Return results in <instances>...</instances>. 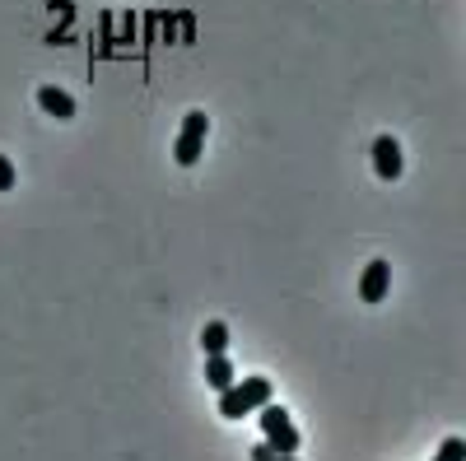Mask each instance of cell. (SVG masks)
Returning a JSON list of instances; mask_svg holds the SVG:
<instances>
[{
	"instance_id": "6da1fadb",
	"label": "cell",
	"mask_w": 466,
	"mask_h": 461,
	"mask_svg": "<svg viewBox=\"0 0 466 461\" xmlns=\"http://www.w3.org/2000/svg\"><path fill=\"white\" fill-rule=\"evenodd\" d=\"M270 396H276L270 377H243V382H233V387L219 392V415H224V419H243V415L261 410Z\"/></svg>"
},
{
	"instance_id": "7a4b0ae2",
	"label": "cell",
	"mask_w": 466,
	"mask_h": 461,
	"mask_svg": "<svg viewBox=\"0 0 466 461\" xmlns=\"http://www.w3.org/2000/svg\"><path fill=\"white\" fill-rule=\"evenodd\" d=\"M261 429H266V443L276 447L280 456H289V452H299V429H294V419H289V410H280L276 401H266L261 410Z\"/></svg>"
},
{
	"instance_id": "3957f363",
	"label": "cell",
	"mask_w": 466,
	"mask_h": 461,
	"mask_svg": "<svg viewBox=\"0 0 466 461\" xmlns=\"http://www.w3.org/2000/svg\"><path fill=\"white\" fill-rule=\"evenodd\" d=\"M206 131H210V117H206V112H187V122H182V131H177V140H173V159H177L182 168L201 164Z\"/></svg>"
},
{
	"instance_id": "277c9868",
	"label": "cell",
	"mask_w": 466,
	"mask_h": 461,
	"mask_svg": "<svg viewBox=\"0 0 466 461\" xmlns=\"http://www.w3.org/2000/svg\"><path fill=\"white\" fill-rule=\"evenodd\" d=\"M401 168H406L401 145H397L392 135H378V140H373V173H378L382 182H397V177H401Z\"/></svg>"
},
{
	"instance_id": "5b68a950",
	"label": "cell",
	"mask_w": 466,
	"mask_h": 461,
	"mask_svg": "<svg viewBox=\"0 0 466 461\" xmlns=\"http://www.w3.org/2000/svg\"><path fill=\"white\" fill-rule=\"evenodd\" d=\"M387 289H392V261H369L360 276V298L364 303H382Z\"/></svg>"
},
{
	"instance_id": "8992f818",
	"label": "cell",
	"mask_w": 466,
	"mask_h": 461,
	"mask_svg": "<svg viewBox=\"0 0 466 461\" xmlns=\"http://www.w3.org/2000/svg\"><path fill=\"white\" fill-rule=\"evenodd\" d=\"M37 107L52 112L56 122H70V117H75V98H70L66 89H56V85H43V89H37Z\"/></svg>"
},
{
	"instance_id": "52a82bcc",
	"label": "cell",
	"mask_w": 466,
	"mask_h": 461,
	"mask_svg": "<svg viewBox=\"0 0 466 461\" xmlns=\"http://www.w3.org/2000/svg\"><path fill=\"white\" fill-rule=\"evenodd\" d=\"M206 382H210L215 392H224V387L238 382V368L228 364V355H206Z\"/></svg>"
},
{
	"instance_id": "ba28073f",
	"label": "cell",
	"mask_w": 466,
	"mask_h": 461,
	"mask_svg": "<svg viewBox=\"0 0 466 461\" xmlns=\"http://www.w3.org/2000/svg\"><path fill=\"white\" fill-rule=\"evenodd\" d=\"M201 350H206V355H224V350H228V326H224V322H206Z\"/></svg>"
},
{
	"instance_id": "9c48e42d",
	"label": "cell",
	"mask_w": 466,
	"mask_h": 461,
	"mask_svg": "<svg viewBox=\"0 0 466 461\" xmlns=\"http://www.w3.org/2000/svg\"><path fill=\"white\" fill-rule=\"evenodd\" d=\"M434 461H466V438H448V443L439 447Z\"/></svg>"
},
{
	"instance_id": "30bf717a",
	"label": "cell",
	"mask_w": 466,
	"mask_h": 461,
	"mask_svg": "<svg viewBox=\"0 0 466 461\" xmlns=\"http://www.w3.org/2000/svg\"><path fill=\"white\" fill-rule=\"evenodd\" d=\"M15 182H19V173H15V164L0 154V191H15Z\"/></svg>"
},
{
	"instance_id": "8fae6325",
	"label": "cell",
	"mask_w": 466,
	"mask_h": 461,
	"mask_svg": "<svg viewBox=\"0 0 466 461\" xmlns=\"http://www.w3.org/2000/svg\"><path fill=\"white\" fill-rule=\"evenodd\" d=\"M276 456H280V452L270 447V443H257V447H252V461H276Z\"/></svg>"
},
{
	"instance_id": "7c38bea8",
	"label": "cell",
	"mask_w": 466,
	"mask_h": 461,
	"mask_svg": "<svg viewBox=\"0 0 466 461\" xmlns=\"http://www.w3.org/2000/svg\"><path fill=\"white\" fill-rule=\"evenodd\" d=\"M276 461H299V456H294V452H289V456H276Z\"/></svg>"
}]
</instances>
